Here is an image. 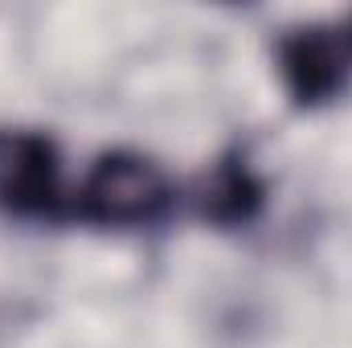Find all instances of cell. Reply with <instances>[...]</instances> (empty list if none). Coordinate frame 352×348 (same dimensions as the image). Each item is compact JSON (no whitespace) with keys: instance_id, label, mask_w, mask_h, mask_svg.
<instances>
[{"instance_id":"cell-2","label":"cell","mask_w":352,"mask_h":348,"mask_svg":"<svg viewBox=\"0 0 352 348\" xmlns=\"http://www.w3.org/2000/svg\"><path fill=\"white\" fill-rule=\"evenodd\" d=\"M0 209L21 217H54L62 209V164L50 135L0 127Z\"/></svg>"},{"instance_id":"cell-4","label":"cell","mask_w":352,"mask_h":348,"mask_svg":"<svg viewBox=\"0 0 352 348\" xmlns=\"http://www.w3.org/2000/svg\"><path fill=\"white\" fill-rule=\"evenodd\" d=\"M263 180L250 173V164L242 156H226L217 160L197 193L201 217H209L213 226H246L258 209H263Z\"/></svg>"},{"instance_id":"cell-5","label":"cell","mask_w":352,"mask_h":348,"mask_svg":"<svg viewBox=\"0 0 352 348\" xmlns=\"http://www.w3.org/2000/svg\"><path fill=\"white\" fill-rule=\"evenodd\" d=\"M349 37H352V29H349Z\"/></svg>"},{"instance_id":"cell-3","label":"cell","mask_w":352,"mask_h":348,"mask_svg":"<svg viewBox=\"0 0 352 348\" xmlns=\"http://www.w3.org/2000/svg\"><path fill=\"white\" fill-rule=\"evenodd\" d=\"M278 66L287 90L299 107H316L328 102L349 78V50L344 41L324 29V25H303L291 29V37H283L278 45Z\"/></svg>"},{"instance_id":"cell-1","label":"cell","mask_w":352,"mask_h":348,"mask_svg":"<svg viewBox=\"0 0 352 348\" xmlns=\"http://www.w3.org/2000/svg\"><path fill=\"white\" fill-rule=\"evenodd\" d=\"M173 197V184L156 160L140 152H107L94 160L78 188V213L111 230L152 226L168 213Z\"/></svg>"}]
</instances>
